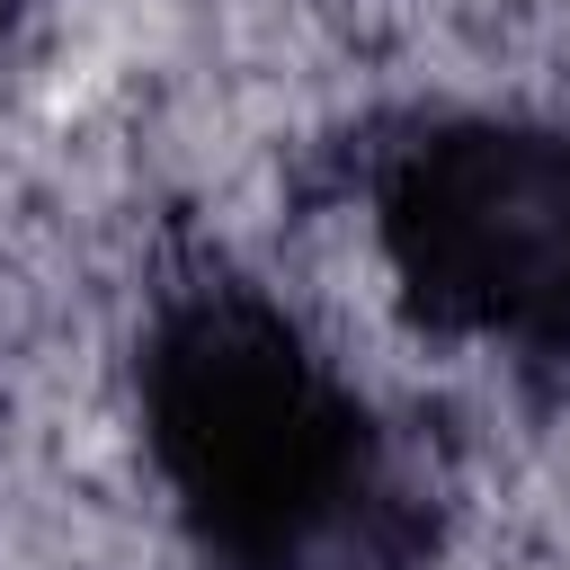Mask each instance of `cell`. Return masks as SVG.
Wrapping results in <instances>:
<instances>
[{
	"instance_id": "cell-3",
	"label": "cell",
	"mask_w": 570,
	"mask_h": 570,
	"mask_svg": "<svg viewBox=\"0 0 570 570\" xmlns=\"http://www.w3.org/2000/svg\"><path fill=\"white\" fill-rule=\"evenodd\" d=\"M18 18H27V0H0V36H9V27H18Z\"/></svg>"
},
{
	"instance_id": "cell-1",
	"label": "cell",
	"mask_w": 570,
	"mask_h": 570,
	"mask_svg": "<svg viewBox=\"0 0 570 570\" xmlns=\"http://www.w3.org/2000/svg\"><path fill=\"white\" fill-rule=\"evenodd\" d=\"M142 454L205 570H428L436 463L232 267H187L134 338Z\"/></svg>"
},
{
	"instance_id": "cell-2",
	"label": "cell",
	"mask_w": 570,
	"mask_h": 570,
	"mask_svg": "<svg viewBox=\"0 0 570 570\" xmlns=\"http://www.w3.org/2000/svg\"><path fill=\"white\" fill-rule=\"evenodd\" d=\"M374 249L428 338H472L543 401L570 383V125L419 116L374 151Z\"/></svg>"
}]
</instances>
